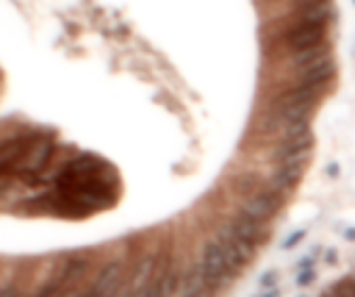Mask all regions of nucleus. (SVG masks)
Returning a JSON list of instances; mask_svg holds the SVG:
<instances>
[{"instance_id":"1","label":"nucleus","mask_w":355,"mask_h":297,"mask_svg":"<svg viewBox=\"0 0 355 297\" xmlns=\"http://www.w3.org/2000/svg\"><path fill=\"white\" fill-rule=\"evenodd\" d=\"M317 297H355V267L338 275L336 280H330Z\"/></svg>"}]
</instances>
